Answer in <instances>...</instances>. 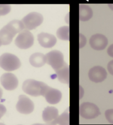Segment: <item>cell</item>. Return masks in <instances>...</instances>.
Returning <instances> with one entry per match:
<instances>
[{
    "label": "cell",
    "mask_w": 113,
    "mask_h": 125,
    "mask_svg": "<svg viewBox=\"0 0 113 125\" xmlns=\"http://www.w3.org/2000/svg\"><path fill=\"white\" fill-rule=\"evenodd\" d=\"M22 21L13 20L0 30V42L2 45H8L12 42L17 34L24 29Z\"/></svg>",
    "instance_id": "1"
},
{
    "label": "cell",
    "mask_w": 113,
    "mask_h": 125,
    "mask_svg": "<svg viewBox=\"0 0 113 125\" xmlns=\"http://www.w3.org/2000/svg\"><path fill=\"white\" fill-rule=\"evenodd\" d=\"M49 87L46 83L35 79H27L22 85L23 91L32 96H44Z\"/></svg>",
    "instance_id": "2"
},
{
    "label": "cell",
    "mask_w": 113,
    "mask_h": 125,
    "mask_svg": "<svg viewBox=\"0 0 113 125\" xmlns=\"http://www.w3.org/2000/svg\"><path fill=\"white\" fill-rule=\"evenodd\" d=\"M21 62L14 54L5 53L0 56V67L6 71L11 72L21 67Z\"/></svg>",
    "instance_id": "3"
},
{
    "label": "cell",
    "mask_w": 113,
    "mask_h": 125,
    "mask_svg": "<svg viewBox=\"0 0 113 125\" xmlns=\"http://www.w3.org/2000/svg\"><path fill=\"white\" fill-rule=\"evenodd\" d=\"M34 37L30 31L24 29L20 32L15 39L16 46L22 50H27L31 47L34 44Z\"/></svg>",
    "instance_id": "4"
},
{
    "label": "cell",
    "mask_w": 113,
    "mask_h": 125,
    "mask_svg": "<svg viewBox=\"0 0 113 125\" xmlns=\"http://www.w3.org/2000/svg\"><path fill=\"white\" fill-rule=\"evenodd\" d=\"M44 21V17L40 13L32 12L26 15L22 19L25 29L32 31L36 29L42 24Z\"/></svg>",
    "instance_id": "5"
},
{
    "label": "cell",
    "mask_w": 113,
    "mask_h": 125,
    "mask_svg": "<svg viewBox=\"0 0 113 125\" xmlns=\"http://www.w3.org/2000/svg\"><path fill=\"white\" fill-rule=\"evenodd\" d=\"M45 56L46 58V63L50 66L55 72L66 64L65 62L64 55L59 50H52L47 53Z\"/></svg>",
    "instance_id": "6"
},
{
    "label": "cell",
    "mask_w": 113,
    "mask_h": 125,
    "mask_svg": "<svg viewBox=\"0 0 113 125\" xmlns=\"http://www.w3.org/2000/svg\"><path fill=\"white\" fill-rule=\"evenodd\" d=\"M79 115L87 120L94 119L101 115L99 107L93 103L85 102L80 105Z\"/></svg>",
    "instance_id": "7"
},
{
    "label": "cell",
    "mask_w": 113,
    "mask_h": 125,
    "mask_svg": "<svg viewBox=\"0 0 113 125\" xmlns=\"http://www.w3.org/2000/svg\"><path fill=\"white\" fill-rule=\"evenodd\" d=\"M16 109L18 113L24 115H28L34 110V104L33 101L24 95H21L16 104Z\"/></svg>",
    "instance_id": "8"
},
{
    "label": "cell",
    "mask_w": 113,
    "mask_h": 125,
    "mask_svg": "<svg viewBox=\"0 0 113 125\" xmlns=\"http://www.w3.org/2000/svg\"><path fill=\"white\" fill-rule=\"evenodd\" d=\"M90 45L92 48L96 51H102L105 49L108 45V39L102 34H95L90 39Z\"/></svg>",
    "instance_id": "9"
},
{
    "label": "cell",
    "mask_w": 113,
    "mask_h": 125,
    "mask_svg": "<svg viewBox=\"0 0 113 125\" xmlns=\"http://www.w3.org/2000/svg\"><path fill=\"white\" fill-rule=\"evenodd\" d=\"M0 82L2 87L9 91L16 89L19 84L17 77L12 73H4L0 78Z\"/></svg>",
    "instance_id": "10"
},
{
    "label": "cell",
    "mask_w": 113,
    "mask_h": 125,
    "mask_svg": "<svg viewBox=\"0 0 113 125\" xmlns=\"http://www.w3.org/2000/svg\"><path fill=\"white\" fill-rule=\"evenodd\" d=\"M107 76L108 73L105 69L99 66L91 68L88 72L89 78L94 83H101L104 81Z\"/></svg>",
    "instance_id": "11"
},
{
    "label": "cell",
    "mask_w": 113,
    "mask_h": 125,
    "mask_svg": "<svg viewBox=\"0 0 113 125\" xmlns=\"http://www.w3.org/2000/svg\"><path fill=\"white\" fill-rule=\"evenodd\" d=\"M37 39L40 46L44 48H51L57 42V38L55 35L45 32L39 34Z\"/></svg>",
    "instance_id": "12"
},
{
    "label": "cell",
    "mask_w": 113,
    "mask_h": 125,
    "mask_svg": "<svg viewBox=\"0 0 113 125\" xmlns=\"http://www.w3.org/2000/svg\"><path fill=\"white\" fill-rule=\"evenodd\" d=\"M62 93L59 90L49 87L44 95L45 100L50 104H58L62 99Z\"/></svg>",
    "instance_id": "13"
},
{
    "label": "cell",
    "mask_w": 113,
    "mask_h": 125,
    "mask_svg": "<svg viewBox=\"0 0 113 125\" xmlns=\"http://www.w3.org/2000/svg\"><path fill=\"white\" fill-rule=\"evenodd\" d=\"M58 116V109L53 106H47L45 107L42 113L43 120L46 123H51Z\"/></svg>",
    "instance_id": "14"
},
{
    "label": "cell",
    "mask_w": 113,
    "mask_h": 125,
    "mask_svg": "<svg viewBox=\"0 0 113 125\" xmlns=\"http://www.w3.org/2000/svg\"><path fill=\"white\" fill-rule=\"evenodd\" d=\"M29 61L30 64L34 67H42L46 63V56L41 52L34 53L30 56Z\"/></svg>",
    "instance_id": "15"
},
{
    "label": "cell",
    "mask_w": 113,
    "mask_h": 125,
    "mask_svg": "<svg viewBox=\"0 0 113 125\" xmlns=\"http://www.w3.org/2000/svg\"><path fill=\"white\" fill-rule=\"evenodd\" d=\"M93 16V12L90 6L85 4H81L79 7V20L82 21H90Z\"/></svg>",
    "instance_id": "16"
},
{
    "label": "cell",
    "mask_w": 113,
    "mask_h": 125,
    "mask_svg": "<svg viewBox=\"0 0 113 125\" xmlns=\"http://www.w3.org/2000/svg\"><path fill=\"white\" fill-rule=\"evenodd\" d=\"M56 76L60 82L68 84L69 82V68L67 63L56 71Z\"/></svg>",
    "instance_id": "17"
},
{
    "label": "cell",
    "mask_w": 113,
    "mask_h": 125,
    "mask_svg": "<svg viewBox=\"0 0 113 125\" xmlns=\"http://www.w3.org/2000/svg\"><path fill=\"white\" fill-rule=\"evenodd\" d=\"M56 35L59 39L63 41L69 40V28L68 26L60 27L56 31Z\"/></svg>",
    "instance_id": "18"
},
{
    "label": "cell",
    "mask_w": 113,
    "mask_h": 125,
    "mask_svg": "<svg viewBox=\"0 0 113 125\" xmlns=\"http://www.w3.org/2000/svg\"><path fill=\"white\" fill-rule=\"evenodd\" d=\"M51 124L58 125H69V115L67 113H64L61 115L58 116L56 119L51 123Z\"/></svg>",
    "instance_id": "19"
},
{
    "label": "cell",
    "mask_w": 113,
    "mask_h": 125,
    "mask_svg": "<svg viewBox=\"0 0 113 125\" xmlns=\"http://www.w3.org/2000/svg\"><path fill=\"white\" fill-rule=\"evenodd\" d=\"M11 10V7L10 5H0V16H6Z\"/></svg>",
    "instance_id": "20"
},
{
    "label": "cell",
    "mask_w": 113,
    "mask_h": 125,
    "mask_svg": "<svg viewBox=\"0 0 113 125\" xmlns=\"http://www.w3.org/2000/svg\"><path fill=\"white\" fill-rule=\"evenodd\" d=\"M106 120L111 124H113V109H108L105 112Z\"/></svg>",
    "instance_id": "21"
},
{
    "label": "cell",
    "mask_w": 113,
    "mask_h": 125,
    "mask_svg": "<svg viewBox=\"0 0 113 125\" xmlns=\"http://www.w3.org/2000/svg\"><path fill=\"white\" fill-rule=\"evenodd\" d=\"M79 48L81 49L82 47L85 46L87 43V39L86 36L83 34L81 33L79 34Z\"/></svg>",
    "instance_id": "22"
},
{
    "label": "cell",
    "mask_w": 113,
    "mask_h": 125,
    "mask_svg": "<svg viewBox=\"0 0 113 125\" xmlns=\"http://www.w3.org/2000/svg\"><path fill=\"white\" fill-rule=\"evenodd\" d=\"M6 111H7V109H6L5 105L0 104V118L3 117L6 114Z\"/></svg>",
    "instance_id": "23"
},
{
    "label": "cell",
    "mask_w": 113,
    "mask_h": 125,
    "mask_svg": "<svg viewBox=\"0 0 113 125\" xmlns=\"http://www.w3.org/2000/svg\"><path fill=\"white\" fill-rule=\"evenodd\" d=\"M107 69L109 73L111 75L113 76V60H112V61H110L108 63Z\"/></svg>",
    "instance_id": "24"
},
{
    "label": "cell",
    "mask_w": 113,
    "mask_h": 125,
    "mask_svg": "<svg viewBox=\"0 0 113 125\" xmlns=\"http://www.w3.org/2000/svg\"><path fill=\"white\" fill-rule=\"evenodd\" d=\"M107 53L109 56L113 58V44H111L110 46L108 47Z\"/></svg>",
    "instance_id": "25"
},
{
    "label": "cell",
    "mask_w": 113,
    "mask_h": 125,
    "mask_svg": "<svg viewBox=\"0 0 113 125\" xmlns=\"http://www.w3.org/2000/svg\"><path fill=\"white\" fill-rule=\"evenodd\" d=\"M65 21H66L67 23H69V13L65 17Z\"/></svg>",
    "instance_id": "26"
},
{
    "label": "cell",
    "mask_w": 113,
    "mask_h": 125,
    "mask_svg": "<svg viewBox=\"0 0 113 125\" xmlns=\"http://www.w3.org/2000/svg\"><path fill=\"white\" fill-rule=\"evenodd\" d=\"M2 95H3V91L2 89H1V87H0V100H1L2 97Z\"/></svg>",
    "instance_id": "27"
},
{
    "label": "cell",
    "mask_w": 113,
    "mask_h": 125,
    "mask_svg": "<svg viewBox=\"0 0 113 125\" xmlns=\"http://www.w3.org/2000/svg\"><path fill=\"white\" fill-rule=\"evenodd\" d=\"M108 7L110 8V9L111 10H113V4H109Z\"/></svg>",
    "instance_id": "28"
},
{
    "label": "cell",
    "mask_w": 113,
    "mask_h": 125,
    "mask_svg": "<svg viewBox=\"0 0 113 125\" xmlns=\"http://www.w3.org/2000/svg\"><path fill=\"white\" fill-rule=\"evenodd\" d=\"M1 45H2V44H1V42H0V46H1Z\"/></svg>",
    "instance_id": "29"
}]
</instances>
